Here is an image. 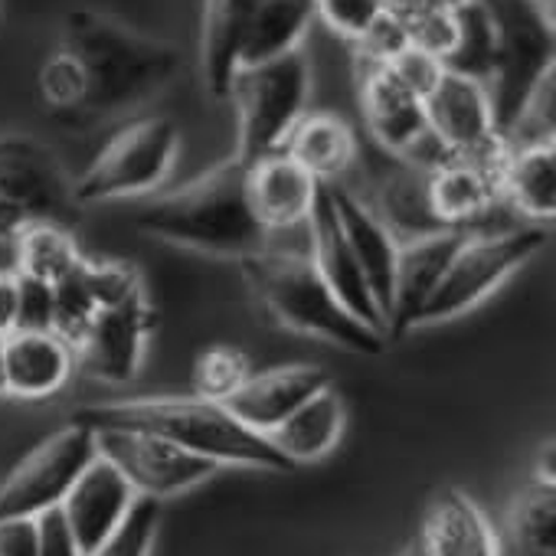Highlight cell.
I'll return each instance as SVG.
<instances>
[{
  "label": "cell",
  "mask_w": 556,
  "mask_h": 556,
  "mask_svg": "<svg viewBox=\"0 0 556 556\" xmlns=\"http://www.w3.org/2000/svg\"><path fill=\"white\" fill-rule=\"evenodd\" d=\"M73 422L89 429H135L161 435L193 455L223 465L295 471V465L278 452L262 432L242 426L219 400L203 396H154V400H118L96 403L73 413Z\"/></svg>",
  "instance_id": "6da1fadb"
},
{
  "label": "cell",
  "mask_w": 556,
  "mask_h": 556,
  "mask_svg": "<svg viewBox=\"0 0 556 556\" xmlns=\"http://www.w3.org/2000/svg\"><path fill=\"white\" fill-rule=\"evenodd\" d=\"M63 50L86 76V99L76 115L89 122L115 118L154 99L180 70V53L112 17L76 11L66 21Z\"/></svg>",
  "instance_id": "7a4b0ae2"
},
{
  "label": "cell",
  "mask_w": 556,
  "mask_h": 556,
  "mask_svg": "<svg viewBox=\"0 0 556 556\" xmlns=\"http://www.w3.org/2000/svg\"><path fill=\"white\" fill-rule=\"evenodd\" d=\"M138 229L167 245L216 258H245L262 252L268 229L255 219L245 193V164L229 157L203 177L154 197L138 213Z\"/></svg>",
  "instance_id": "3957f363"
},
{
  "label": "cell",
  "mask_w": 556,
  "mask_h": 556,
  "mask_svg": "<svg viewBox=\"0 0 556 556\" xmlns=\"http://www.w3.org/2000/svg\"><path fill=\"white\" fill-rule=\"evenodd\" d=\"M239 265L258 302L282 328L321 338L351 354L377 357L387 351L390 341L338 302V295L328 289V282L308 255L262 249L239 258Z\"/></svg>",
  "instance_id": "277c9868"
},
{
  "label": "cell",
  "mask_w": 556,
  "mask_h": 556,
  "mask_svg": "<svg viewBox=\"0 0 556 556\" xmlns=\"http://www.w3.org/2000/svg\"><path fill=\"white\" fill-rule=\"evenodd\" d=\"M312 70L302 50L258 66H239L229 83V99L239 112L236 161L252 164L286 144L295 122L305 115Z\"/></svg>",
  "instance_id": "5b68a950"
},
{
  "label": "cell",
  "mask_w": 556,
  "mask_h": 556,
  "mask_svg": "<svg viewBox=\"0 0 556 556\" xmlns=\"http://www.w3.org/2000/svg\"><path fill=\"white\" fill-rule=\"evenodd\" d=\"M494 34V66L484 83L494 131L504 135L533 83L553 70V14L536 0H481Z\"/></svg>",
  "instance_id": "8992f818"
},
{
  "label": "cell",
  "mask_w": 556,
  "mask_h": 556,
  "mask_svg": "<svg viewBox=\"0 0 556 556\" xmlns=\"http://www.w3.org/2000/svg\"><path fill=\"white\" fill-rule=\"evenodd\" d=\"M549 239V229L543 226H520L494 236H465L458 252L452 255L439 286L426 299V305L416 315L419 325H442L468 308L481 305L491 292H497L507 278L523 268Z\"/></svg>",
  "instance_id": "52a82bcc"
},
{
  "label": "cell",
  "mask_w": 556,
  "mask_h": 556,
  "mask_svg": "<svg viewBox=\"0 0 556 556\" xmlns=\"http://www.w3.org/2000/svg\"><path fill=\"white\" fill-rule=\"evenodd\" d=\"M177 144L180 131L170 118L151 115L125 125L73 180V203H109L157 190L170 177Z\"/></svg>",
  "instance_id": "ba28073f"
},
{
  "label": "cell",
  "mask_w": 556,
  "mask_h": 556,
  "mask_svg": "<svg viewBox=\"0 0 556 556\" xmlns=\"http://www.w3.org/2000/svg\"><path fill=\"white\" fill-rule=\"evenodd\" d=\"M96 458V432L83 422L63 426L43 439L0 484V520L37 517L60 507L73 481Z\"/></svg>",
  "instance_id": "9c48e42d"
},
{
  "label": "cell",
  "mask_w": 556,
  "mask_h": 556,
  "mask_svg": "<svg viewBox=\"0 0 556 556\" xmlns=\"http://www.w3.org/2000/svg\"><path fill=\"white\" fill-rule=\"evenodd\" d=\"M96 452L109 458L138 497L167 501L177 497L219 471L216 462L193 455L161 435L135 429H92Z\"/></svg>",
  "instance_id": "30bf717a"
},
{
  "label": "cell",
  "mask_w": 556,
  "mask_h": 556,
  "mask_svg": "<svg viewBox=\"0 0 556 556\" xmlns=\"http://www.w3.org/2000/svg\"><path fill=\"white\" fill-rule=\"evenodd\" d=\"M73 203L60 157L34 138H0V226L14 232L37 219H56Z\"/></svg>",
  "instance_id": "8fae6325"
},
{
  "label": "cell",
  "mask_w": 556,
  "mask_h": 556,
  "mask_svg": "<svg viewBox=\"0 0 556 556\" xmlns=\"http://www.w3.org/2000/svg\"><path fill=\"white\" fill-rule=\"evenodd\" d=\"M507 154L504 138H497L475 154H445L429 167V206L445 229H471L484 223L491 206L501 200V170Z\"/></svg>",
  "instance_id": "7c38bea8"
},
{
  "label": "cell",
  "mask_w": 556,
  "mask_h": 556,
  "mask_svg": "<svg viewBox=\"0 0 556 556\" xmlns=\"http://www.w3.org/2000/svg\"><path fill=\"white\" fill-rule=\"evenodd\" d=\"M157 318L148 295H135L128 302L99 308L89 321L83 341L73 348L79 367L102 383L125 387L138 377L144 361V344L154 331Z\"/></svg>",
  "instance_id": "4fadbf2b"
},
{
  "label": "cell",
  "mask_w": 556,
  "mask_h": 556,
  "mask_svg": "<svg viewBox=\"0 0 556 556\" xmlns=\"http://www.w3.org/2000/svg\"><path fill=\"white\" fill-rule=\"evenodd\" d=\"M308 236H312V262L315 268L321 271V278L328 282V289L338 295V302L354 315L361 318L367 328L380 331L387 338V318L380 315L367 282H364V271L341 232V223H338V213H334V203H331V193H328V184L318 187V197H315V206L308 213Z\"/></svg>",
  "instance_id": "5bb4252c"
},
{
  "label": "cell",
  "mask_w": 556,
  "mask_h": 556,
  "mask_svg": "<svg viewBox=\"0 0 556 556\" xmlns=\"http://www.w3.org/2000/svg\"><path fill=\"white\" fill-rule=\"evenodd\" d=\"M422 112L429 135L448 154H475L501 138L494 131L488 89L478 79L445 70L435 89L422 99Z\"/></svg>",
  "instance_id": "9a60e30c"
},
{
  "label": "cell",
  "mask_w": 556,
  "mask_h": 556,
  "mask_svg": "<svg viewBox=\"0 0 556 556\" xmlns=\"http://www.w3.org/2000/svg\"><path fill=\"white\" fill-rule=\"evenodd\" d=\"M331 387V374L318 364H289L265 374H249L245 383L223 400V406L252 432L268 435L278 422L289 419L302 403Z\"/></svg>",
  "instance_id": "2e32d148"
},
{
  "label": "cell",
  "mask_w": 556,
  "mask_h": 556,
  "mask_svg": "<svg viewBox=\"0 0 556 556\" xmlns=\"http://www.w3.org/2000/svg\"><path fill=\"white\" fill-rule=\"evenodd\" d=\"M357 102L370 138L393 157H403L429 131L422 99L413 96L383 63L357 60Z\"/></svg>",
  "instance_id": "e0dca14e"
},
{
  "label": "cell",
  "mask_w": 556,
  "mask_h": 556,
  "mask_svg": "<svg viewBox=\"0 0 556 556\" xmlns=\"http://www.w3.org/2000/svg\"><path fill=\"white\" fill-rule=\"evenodd\" d=\"M468 229H442L432 236H419L400 242L396 252V275H393V302L387 318V341H396L416 328V315L445 275L452 255L465 242Z\"/></svg>",
  "instance_id": "ac0fdd59"
},
{
  "label": "cell",
  "mask_w": 556,
  "mask_h": 556,
  "mask_svg": "<svg viewBox=\"0 0 556 556\" xmlns=\"http://www.w3.org/2000/svg\"><path fill=\"white\" fill-rule=\"evenodd\" d=\"M135 497L138 494L131 491L125 475L96 452V458L83 468V475L73 481V488L60 504L83 556H89L122 523Z\"/></svg>",
  "instance_id": "d6986e66"
},
{
  "label": "cell",
  "mask_w": 556,
  "mask_h": 556,
  "mask_svg": "<svg viewBox=\"0 0 556 556\" xmlns=\"http://www.w3.org/2000/svg\"><path fill=\"white\" fill-rule=\"evenodd\" d=\"M328 193H331L341 232H344V239H348V245H351V252H354V258H357V265L364 271V282H367L380 315L390 318L400 242L390 232V226L357 193H351L348 187H341L334 180L328 184Z\"/></svg>",
  "instance_id": "ffe728a7"
},
{
  "label": "cell",
  "mask_w": 556,
  "mask_h": 556,
  "mask_svg": "<svg viewBox=\"0 0 556 556\" xmlns=\"http://www.w3.org/2000/svg\"><path fill=\"white\" fill-rule=\"evenodd\" d=\"M321 180L295 164L282 148L245 164V193L255 219L271 229H289L308 219Z\"/></svg>",
  "instance_id": "44dd1931"
},
{
  "label": "cell",
  "mask_w": 556,
  "mask_h": 556,
  "mask_svg": "<svg viewBox=\"0 0 556 556\" xmlns=\"http://www.w3.org/2000/svg\"><path fill=\"white\" fill-rule=\"evenodd\" d=\"M413 543L419 556H497L488 517L468 494L455 488H442L429 501Z\"/></svg>",
  "instance_id": "7402d4cb"
},
{
  "label": "cell",
  "mask_w": 556,
  "mask_h": 556,
  "mask_svg": "<svg viewBox=\"0 0 556 556\" xmlns=\"http://www.w3.org/2000/svg\"><path fill=\"white\" fill-rule=\"evenodd\" d=\"M8 396L47 400L66 387L76 354L53 331H11L4 338Z\"/></svg>",
  "instance_id": "603a6c76"
},
{
  "label": "cell",
  "mask_w": 556,
  "mask_h": 556,
  "mask_svg": "<svg viewBox=\"0 0 556 556\" xmlns=\"http://www.w3.org/2000/svg\"><path fill=\"white\" fill-rule=\"evenodd\" d=\"M494 543L497 556H556V484L549 468L514 494Z\"/></svg>",
  "instance_id": "cb8c5ba5"
},
{
  "label": "cell",
  "mask_w": 556,
  "mask_h": 556,
  "mask_svg": "<svg viewBox=\"0 0 556 556\" xmlns=\"http://www.w3.org/2000/svg\"><path fill=\"white\" fill-rule=\"evenodd\" d=\"M282 151L295 164H302L315 180L331 184L341 174H348L351 164L357 161V135L341 115L312 112L295 122Z\"/></svg>",
  "instance_id": "d4e9b609"
},
{
  "label": "cell",
  "mask_w": 556,
  "mask_h": 556,
  "mask_svg": "<svg viewBox=\"0 0 556 556\" xmlns=\"http://www.w3.org/2000/svg\"><path fill=\"white\" fill-rule=\"evenodd\" d=\"M315 21V0H255L239 40V66H258L302 50Z\"/></svg>",
  "instance_id": "484cf974"
},
{
  "label": "cell",
  "mask_w": 556,
  "mask_h": 556,
  "mask_svg": "<svg viewBox=\"0 0 556 556\" xmlns=\"http://www.w3.org/2000/svg\"><path fill=\"white\" fill-rule=\"evenodd\" d=\"M344 432V403L334 387L315 393L289 419L278 422L265 439L282 452L295 468L325 458Z\"/></svg>",
  "instance_id": "4316f807"
},
{
  "label": "cell",
  "mask_w": 556,
  "mask_h": 556,
  "mask_svg": "<svg viewBox=\"0 0 556 556\" xmlns=\"http://www.w3.org/2000/svg\"><path fill=\"white\" fill-rule=\"evenodd\" d=\"M255 0H203L200 70L213 99H229L232 73L239 70V40Z\"/></svg>",
  "instance_id": "83f0119b"
},
{
  "label": "cell",
  "mask_w": 556,
  "mask_h": 556,
  "mask_svg": "<svg viewBox=\"0 0 556 556\" xmlns=\"http://www.w3.org/2000/svg\"><path fill=\"white\" fill-rule=\"evenodd\" d=\"M400 167L380 184V219L390 226L396 242H409L419 236L442 232L445 226L435 219L429 206V170L396 157Z\"/></svg>",
  "instance_id": "f1b7e54d"
},
{
  "label": "cell",
  "mask_w": 556,
  "mask_h": 556,
  "mask_svg": "<svg viewBox=\"0 0 556 556\" xmlns=\"http://www.w3.org/2000/svg\"><path fill=\"white\" fill-rule=\"evenodd\" d=\"M501 197L527 219H553L556 213V151L553 144L510 151L501 170Z\"/></svg>",
  "instance_id": "f546056e"
},
{
  "label": "cell",
  "mask_w": 556,
  "mask_h": 556,
  "mask_svg": "<svg viewBox=\"0 0 556 556\" xmlns=\"http://www.w3.org/2000/svg\"><path fill=\"white\" fill-rule=\"evenodd\" d=\"M14 239H17V271L43 278L50 286H56L60 278H66L83 262L76 239L60 223L50 219L27 223L14 232Z\"/></svg>",
  "instance_id": "4dcf8cb0"
},
{
  "label": "cell",
  "mask_w": 556,
  "mask_h": 556,
  "mask_svg": "<svg viewBox=\"0 0 556 556\" xmlns=\"http://www.w3.org/2000/svg\"><path fill=\"white\" fill-rule=\"evenodd\" d=\"M455 21H458V40L452 53L442 60V66L448 73L488 83L494 66V34H491L488 11L481 8V0H465L462 8H455Z\"/></svg>",
  "instance_id": "1f68e13d"
},
{
  "label": "cell",
  "mask_w": 556,
  "mask_h": 556,
  "mask_svg": "<svg viewBox=\"0 0 556 556\" xmlns=\"http://www.w3.org/2000/svg\"><path fill=\"white\" fill-rule=\"evenodd\" d=\"M556 76L553 70H546L533 89L527 92L523 105L517 109L514 122L507 125V131L501 135L507 151H520V148H536V144H553V122H556Z\"/></svg>",
  "instance_id": "d6a6232c"
},
{
  "label": "cell",
  "mask_w": 556,
  "mask_h": 556,
  "mask_svg": "<svg viewBox=\"0 0 556 556\" xmlns=\"http://www.w3.org/2000/svg\"><path fill=\"white\" fill-rule=\"evenodd\" d=\"M157 523H161V501L135 497L122 523L89 556H151Z\"/></svg>",
  "instance_id": "836d02e7"
},
{
  "label": "cell",
  "mask_w": 556,
  "mask_h": 556,
  "mask_svg": "<svg viewBox=\"0 0 556 556\" xmlns=\"http://www.w3.org/2000/svg\"><path fill=\"white\" fill-rule=\"evenodd\" d=\"M86 258V255H83ZM56 292V312H53V334H60L70 348H76L89 328V321L99 312V302L83 275V262L53 286Z\"/></svg>",
  "instance_id": "e575fe53"
},
{
  "label": "cell",
  "mask_w": 556,
  "mask_h": 556,
  "mask_svg": "<svg viewBox=\"0 0 556 556\" xmlns=\"http://www.w3.org/2000/svg\"><path fill=\"white\" fill-rule=\"evenodd\" d=\"M249 357L236 348H210L206 354L197 357L193 367V393L203 400H226L229 393H236L245 377H249Z\"/></svg>",
  "instance_id": "d590c367"
},
{
  "label": "cell",
  "mask_w": 556,
  "mask_h": 556,
  "mask_svg": "<svg viewBox=\"0 0 556 556\" xmlns=\"http://www.w3.org/2000/svg\"><path fill=\"white\" fill-rule=\"evenodd\" d=\"M40 92L56 112H79L86 99V76L73 53L60 50L53 60H47V66L40 70Z\"/></svg>",
  "instance_id": "8d00e7d4"
},
{
  "label": "cell",
  "mask_w": 556,
  "mask_h": 556,
  "mask_svg": "<svg viewBox=\"0 0 556 556\" xmlns=\"http://www.w3.org/2000/svg\"><path fill=\"white\" fill-rule=\"evenodd\" d=\"M383 14V0H315V17H321L338 37L357 40Z\"/></svg>",
  "instance_id": "74e56055"
},
{
  "label": "cell",
  "mask_w": 556,
  "mask_h": 556,
  "mask_svg": "<svg viewBox=\"0 0 556 556\" xmlns=\"http://www.w3.org/2000/svg\"><path fill=\"white\" fill-rule=\"evenodd\" d=\"M56 292L50 282L17 271V328L14 331H53Z\"/></svg>",
  "instance_id": "f35d334b"
},
{
  "label": "cell",
  "mask_w": 556,
  "mask_h": 556,
  "mask_svg": "<svg viewBox=\"0 0 556 556\" xmlns=\"http://www.w3.org/2000/svg\"><path fill=\"white\" fill-rule=\"evenodd\" d=\"M387 70H390L413 96H419V99H426V96L435 89V83L442 79V73H445V66H442L439 56H432V53H426V50H419V47H413V43H406V47L387 63Z\"/></svg>",
  "instance_id": "ab89813d"
},
{
  "label": "cell",
  "mask_w": 556,
  "mask_h": 556,
  "mask_svg": "<svg viewBox=\"0 0 556 556\" xmlns=\"http://www.w3.org/2000/svg\"><path fill=\"white\" fill-rule=\"evenodd\" d=\"M406 43H409L406 30H403L393 17H387V14H380V17L354 40L357 60H361V63H383V66H387Z\"/></svg>",
  "instance_id": "60d3db41"
},
{
  "label": "cell",
  "mask_w": 556,
  "mask_h": 556,
  "mask_svg": "<svg viewBox=\"0 0 556 556\" xmlns=\"http://www.w3.org/2000/svg\"><path fill=\"white\" fill-rule=\"evenodd\" d=\"M37 556H83L60 507L37 514Z\"/></svg>",
  "instance_id": "b9f144b4"
},
{
  "label": "cell",
  "mask_w": 556,
  "mask_h": 556,
  "mask_svg": "<svg viewBox=\"0 0 556 556\" xmlns=\"http://www.w3.org/2000/svg\"><path fill=\"white\" fill-rule=\"evenodd\" d=\"M0 556H37V517L0 520Z\"/></svg>",
  "instance_id": "7bdbcfd3"
},
{
  "label": "cell",
  "mask_w": 556,
  "mask_h": 556,
  "mask_svg": "<svg viewBox=\"0 0 556 556\" xmlns=\"http://www.w3.org/2000/svg\"><path fill=\"white\" fill-rule=\"evenodd\" d=\"M17 328V271H0V338Z\"/></svg>",
  "instance_id": "ee69618b"
},
{
  "label": "cell",
  "mask_w": 556,
  "mask_h": 556,
  "mask_svg": "<svg viewBox=\"0 0 556 556\" xmlns=\"http://www.w3.org/2000/svg\"><path fill=\"white\" fill-rule=\"evenodd\" d=\"M0 396H8V364H4V338H0Z\"/></svg>",
  "instance_id": "f6af8a7d"
},
{
  "label": "cell",
  "mask_w": 556,
  "mask_h": 556,
  "mask_svg": "<svg viewBox=\"0 0 556 556\" xmlns=\"http://www.w3.org/2000/svg\"><path fill=\"white\" fill-rule=\"evenodd\" d=\"M439 4H442V8H462L465 0H439Z\"/></svg>",
  "instance_id": "bcb514c9"
},
{
  "label": "cell",
  "mask_w": 556,
  "mask_h": 556,
  "mask_svg": "<svg viewBox=\"0 0 556 556\" xmlns=\"http://www.w3.org/2000/svg\"><path fill=\"white\" fill-rule=\"evenodd\" d=\"M536 4H540V8H543L546 14H553V0H536Z\"/></svg>",
  "instance_id": "7dc6e473"
},
{
  "label": "cell",
  "mask_w": 556,
  "mask_h": 556,
  "mask_svg": "<svg viewBox=\"0 0 556 556\" xmlns=\"http://www.w3.org/2000/svg\"><path fill=\"white\" fill-rule=\"evenodd\" d=\"M403 556H419V549H416V543H413V546H409V549H406Z\"/></svg>",
  "instance_id": "c3c4849f"
},
{
  "label": "cell",
  "mask_w": 556,
  "mask_h": 556,
  "mask_svg": "<svg viewBox=\"0 0 556 556\" xmlns=\"http://www.w3.org/2000/svg\"><path fill=\"white\" fill-rule=\"evenodd\" d=\"M0 239H11V232H8L4 226H0Z\"/></svg>",
  "instance_id": "681fc988"
}]
</instances>
